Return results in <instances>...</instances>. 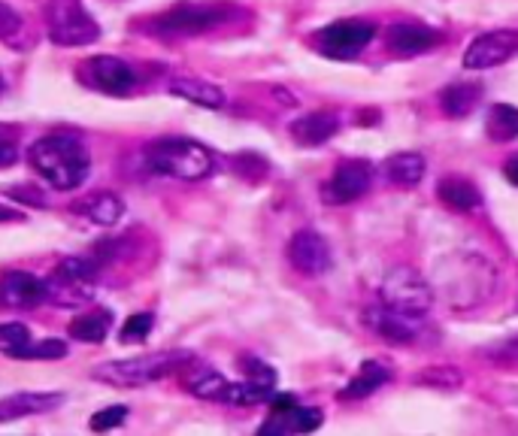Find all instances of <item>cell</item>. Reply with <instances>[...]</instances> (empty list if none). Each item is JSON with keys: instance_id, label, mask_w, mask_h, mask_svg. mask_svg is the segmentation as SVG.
I'll use <instances>...</instances> for the list:
<instances>
[{"instance_id": "cell-24", "label": "cell", "mask_w": 518, "mask_h": 436, "mask_svg": "<svg viewBox=\"0 0 518 436\" xmlns=\"http://www.w3.org/2000/svg\"><path fill=\"white\" fill-rule=\"evenodd\" d=\"M185 388H188L194 397H200V400H219V403H225L231 382H228L222 373H216L213 367H200V364H197V367L188 373Z\"/></svg>"}, {"instance_id": "cell-31", "label": "cell", "mask_w": 518, "mask_h": 436, "mask_svg": "<svg viewBox=\"0 0 518 436\" xmlns=\"http://www.w3.org/2000/svg\"><path fill=\"white\" fill-rule=\"evenodd\" d=\"M28 343H31L28 324H22V321H7V324H0V352H4V355L16 358Z\"/></svg>"}, {"instance_id": "cell-34", "label": "cell", "mask_w": 518, "mask_h": 436, "mask_svg": "<svg viewBox=\"0 0 518 436\" xmlns=\"http://www.w3.org/2000/svg\"><path fill=\"white\" fill-rule=\"evenodd\" d=\"M152 324H155V315L152 312H137L125 321L122 327V340L125 343H134V340H146L152 334Z\"/></svg>"}, {"instance_id": "cell-29", "label": "cell", "mask_w": 518, "mask_h": 436, "mask_svg": "<svg viewBox=\"0 0 518 436\" xmlns=\"http://www.w3.org/2000/svg\"><path fill=\"white\" fill-rule=\"evenodd\" d=\"M55 276L73 282V285H85L91 288L97 282V264L88 261V258H64L58 267H55Z\"/></svg>"}, {"instance_id": "cell-1", "label": "cell", "mask_w": 518, "mask_h": 436, "mask_svg": "<svg viewBox=\"0 0 518 436\" xmlns=\"http://www.w3.org/2000/svg\"><path fill=\"white\" fill-rule=\"evenodd\" d=\"M497 288V270L488 258L476 252H458L437 264L434 270V294L446 300L455 312L479 309L491 300Z\"/></svg>"}, {"instance_id": "cell-11", "label": "cell", "mask_w": 518, "mask_h": 436, "mask_svg": "<svg viewBox=\"0 0 518 436\" xmlns=\"http://www.w3.org/2000/svg\"><path fill=\"white\" fill-rule=\"evenodd\" d=\"M288 258L306 276H322V273H328L334 267L331 246L316 231H297L291 237V243H288Z\"/></svg>"}, {"instance_id": "cell-18", "label": "cell", "mask_w": 518, "mask_h": 436, "mask_svg": "<svg viewBox=\"0 0 518 436\" xmlns=\"http://www.w3.org/2000/svg\"><path fill=\"white\" fill-rule=\"evenodd\" d=\"M167 91L179 100H188L194 106H203V109H222L225 106V91L213 82L206 79H197V76H176L167 82Z\"/></svg>"}, {"instance_id": "cell-14", "label": "cell", "mask_w": 518, "mask_h": 436, "mask_svg": "<svg viewBox=\"0 0 518 436\" xmlns=\"http://www.w3.org/2000/svg\"><path fill=\"white\" fill-rule=\"evenodd\" d=\"M370 324L376 327L379 337H385L391 343H400V346H409V343L419 340L425 318L406 315V312H397V309H388L385 303H379L376 309H370Z\"/></svg>"}, {"instance_id": "cell-27", "label": "cell", "mask_w": 518, "mask_h": 436, "mask_svg": "<svg viewBox=\"0 0 518 436\" xmlns=\"http://www.w3.org/2000/svg\"><path fill=\"white\" fill-rule=\"evenodd\" d=\"M388 382V370L376 361H364L358 376L343 388V400H361V397H370L373 391H379L382 385Z\"/></svg>"}, {"instance_id": "cell-40", "label": "cell", "mask_w": 518, "mask_h": 436, "mask_svg": "<svg viewBox=\"0 0 518 436\" xmlns=\"http://www.w3.org/2000/svg\"><path fill=\"white\" fill-rule=\"evenodd\" d=\"M16 218H19V212H16V209L0 206V222H16Z\"/></svg>"}, {"instance_id": "cell-13", "label": "cell", "mask_w": 518, "mask_h": 436, "mask_svg": "<svg viewBox=\"0 0 518 436\" xmlns=\"http://www.w3.org/2000/svg\"><path fill=\"white\" fill-rule=\"evenodd\" d=\"M373 182V167L361 158H349L343 164H337L331 182L325 185V200L328 203H349L358 200L361 194H367Z\"/></svg>"}, {"instance_id": "cell-26", "label": "cell", "mask_w": 518, "mask_h": 436, "mask_svg": "<svg viewBox=\"0 0 518 436\" xmlns=\"http://www.w3.org/2000/svg\"><path fill=\"white\" fill-rule=\"evenodd\" d=\"M437 194H440V200H443L446 206H452V209H458V212H473V209L482 206L479 188H476L473 182H467V179H443V182L437 185Z\"/></svg>"}, {"instance_id": "cell-22", "label": "cell", "mask_w": 518, "mask_h": 436, "mask_svg": "<svg viewBox=\"0 0 518 436\" xmlns=\"http://www.w3.org/2000/svg\"><path fill=\"white\" fill-rule=\"evenodd\" d=\"M113 327V315L107 309H94V312H85L79 318L70 321V340L76 343H103Z\"/></svg>"}, {"instance_id": "cell-32", "label": "cell", "mask_w": 518, "mask_h": 436, "mask_svg": "<svg viewBox=\"0 0 518 436\" xmlns=\"http://www.w3.org/2000/svg\"><path fill=\"white\" fill-rule=\"evenodd\" d=\"M16 358H22V361H61V358H67V343L64 340H55V337L40 340V343L31 340Z\"/></svg>"}, {"instance_id": "cell-25", "label": "cell", "mask_w": 518, "mask_h": 436, "mask_svg": "<svg viewBox=\"0 0 518 436\" xmlns=\"http://www.w3.org/2000/svg\"><path fill=\"white\" fill-rule=\"evenodd\" d=\"M479 94L482 88L479 85H470V82H458V85H449L443 94H440V106L449 119H464L470 116L476 103H479Z\"/></svg>"}, {"instance_id": "cell-3", "label": "cell", "mask_w": 518, "mask_h": 436, "mask_svg": "<svg viewBox=\"0 0 518 436\" xmlns=\"http://www.w3.org/2000/svg\"><path fill=\"white\" fill-rule=\"evenodd\" d=\"M194 355L185 349H167V352H149V355H137V358H125V361H107L91 370L94 382L113 385V388H143L152 382H161L173 373H179L182 367H191Z\"/></svg>"}, {"instance_id": "cell-17", "label": "cell", "mask_w": 518, "mask_h": 436, "mask_svg": "<svg viewBox=\"0 0 518 436\" xmlns=\"http://www.w3.org/2000/svg\"><path fill=\"white\" fill-rule=\"evenodd\" d=\"M76 215H82L85 222L91 225H100V228H113L125 218V200L113 191H97V194H88L82 197L76 206H73Z\"/></svg>"}, {"instance_id": "cell-35", "label": "cell", "mask_w": 518, "mask_h": 436, "mask_svg": "<svg viewBox=\"0 0 518 436\" xmlns=\"http://www.w3.org/2000/svg\"><path fill=\"white\" fill-rule=\"evenodd\" d=\"M243 373H246L249 382H255V385H261V388H267V391L276 388V370L267 367V364L258 361V358H243Z\"/></svg>"}, {"instance_id": "cell-33", "label": "cell", "mask_w": 518, "mask_h": 436, "mask_svg": "<svg viewBox=\"0 0 518 436\" xmlns=\"http://www.w3.org/2000/svg\"><path fill=\"white\" fill-rule=\"evenodd\" d=\"M270 397H273V391H267V388H261V385L246 379V382H231L225 403H231V406H258V403H264Z\"/></svg>"}, {"instance_id": "cell-39", "label": "cell", "mask_w": 518, "mask_h": 436, "mask_svg": "<svg viewBox=\"0 0 518 436\" xmlns=\"http://www.w3.org/2000/svg\"><path fill=\"white\" fill-rule=\"evenodd\" d=\"M503 176H506L512 185H518V155H512V158L503 164Z\"/></svg>"}, {"instance_id": "cell-15", "label": "cell", "mask_w": 518, "mask_h": 436, "mask_svg": "<svg viewBox=\"0 0 518 436\" xmlns=\"http://www.w3.org/2000/svg\"><path fill=\"white\" fill-rule=\"evenodd\" d=\"M64 400L67 397L61 391H16L0 400V424L31 418V415H46V412L64 406Z\"/></svg>"}, {"instance_id": "cell-5", "label": "cell", "mask_w": 518, "mask_h": 436, "mask_svg": "<svg viewBox=\"0 0 518 436\" xmlns=\"http://www.w3.org/2000/svg\"><path fill=\"white\" fill-rule=\"evenodd\" d=\"M43 16H46V34L55 46L82 49L100 40V25L79 0H49Z\"/></svg>"}, {"instance_id": "cell-38", "label": "cell", "mask_w": 518, "mask_h": 436, "mask_svg": "<svg viewBox=\"0 0 518 436\" xmlns=\"http://www.w3.org/2000/svg\"><path fill=\"white\" fill-rule=\"evenodd\" d=\"M7 194H10L13 200H19V203H31V206H46L43 194H40V191H34V188H28V185H13V188H7Z\"/></svg>"}, {"instance_id": "cell-8", "label": "cell", "mask_w": 518, "mask_h": 436, "mask_svg": "<svg viewBox=\"0 0 518 436\" xmlns=\"http://www.w3.org/2000/svg\"><path fill=\"white\" fill-rule=\"evenodd\" d=\"M79 79L100 91V94H110V97H128L134 88H137V70L125 61V58H116V55H94V58H85L79 64Z\"/></svg>"}, {"instance_id": "cell-9", "label": "cell", "mask_w": 518, "mask_h": 436, "mask_svg": "<svg viewBox=\"0 0 518 436\" xmlns=\"http://www.w3.org/2000/svg\"><path fill=\"white\" fill-rule=\"evenodd\" d=\"M518 55V31L512 28H500V31H488L479 34L467 52H464V67L467 70H491L500 67L506 61H512Z\"/></svg>"}, {"instance_id": "cell-28", "label": "cell", "mask_w": 518, "mask_h": 436, "mask_svg": "<svg viewBox=\"0 0 518 436\" xmlns=\"http://www.w3.org/2000/svg\"><path fill=\"white\" fill-rule=\"evenodd\" d=\"M488 137L497 143H509L518 137V106L497 103L488 113Z\"/></svg>"}, {"instance_id": "cell-2", "label": "cell", "mask_w": 518, "mask_h": 436, "mask_svg": "<svg viewBox=\"0 0 518 436\" xmlns=\"http://www.w3.org/2000/svg\"><path fill=\"white\" fill-rule=\"evenodd\" d=\"M28 164L55 191H76L85 185V179L91 173V155H88L85 143L73 134L40 137L28 149Z\"/></svg>"}, {"instance_id": "cell-41", "label": "cell", "mask_w": 518, "mask_h": 436, "mask_svg": "<svg viewBox=\"0 0 518 436\" xmlns=\"http://www.w3.org/2000/svg\"><path fill=\"white\" fill-rule=\"evenodd\" d=\"M0 91H4V82H0Z\"/></svg>"}, {"instance_id": "cell-37", "label": "cell", "mask_w": 518, "mask_h": 436, "mask_svg": "<svg viewBox=\"0 0 518 436\" xmlns=\"http://www.w3.org/2000/svg\"><path fill=\"white\" fill-rule=\"evenodd\" d=\"M19 140L13 128H0V170H7L19 161Z\"/></svg>"}, {"instance_id": "cell-12", "label": "cell", "mask_w": 518, "mask_h": 436, "mask_svg": "<svg viewBox=\"0 0 518 436\" xmlns=\"http://www.w3.org/2000/svg\"><path fill=\"white\" fill-rule=\"evenodd\" d=\"M43 303H49L46 279L22 270L0 276V306L4 309H37Z\"/></svg>"}, {"instance_id": "cell-4", "label": "cell", "mask_w": 518, "mask_h": 436, "mask_svg": "<svg viewBox=\"0 0 518 436\" xmlns=\"http://www.w3.org/2000/svg\"><path fill=\"white\" fill-rule=\"evenodd\" d=\"M146 161L155 173L170 176V179H182V182H200L206 176H213L216 170V158L197 140L188 137H164L155 140L146 152Z\"/></svg>"}, {"instance_id": "cell-20", "label": "cell", "mask_w": 518, "mask_h": 436, "mask_svg": "<svg viewBox=\"0 0 518 436\" xmlns=\"http://www.w3.org/2000/svg\"><path fill=\"white\" fill-rule=\"evenodd\" d=\"M0 43L10 46L13 52H28L37 43L28 28V19L16 13L10 4H4V0H0Z\"/></svg>"}, {"instance_id": "cell-6", "label": "cell", "mask_w": 518, "mask_h": 436, "mask_svg": "<svg viewBox=\"0 0 518 436\" xmlns=\"http://www.w3.org/2000/svg\"><path fill=\"white\" fill-rule=\"evenodd\" d=\"M228 22V10L219 4H179L161 16H155L146 31L161 40H179V37H200L206 31Z\"/></svg>"}, {"instance_id": "cell-36", "label": "cell", "mask_w": 518, "mask_h": 436, "mask_svg": "<svg viewBox=\"0 0 518 436\" xmlns=\"http://www.w3.org/2000/svg\"><path fill=\"white\" fill-rule=\"evenodd\" d=\"M128 406H107V409H100L97 415H91V421H88V427L91 430H110V427H119L125 418H128Z\"/></svg>"}, {"instance_id": "cell-16", "label": "cell", "mask_w": 518, "mask_h": 436, "mask_svg": "<svg viewBox=\"0 0 518 436\" xmlns=\"http://www.w3.org/2000/svg\"><path fill=\"white\" fill-rule=\"evenodd\" d=\"M322 409H313V406H288V409H273L270 421L261 424L258 433L264 436H285V433H313L319 424H322Z\"/></svg>"}, {"instance_id": "cell-30", "label": "cell", "mask_w": 518, "mask_h": 436, "mask_svg": "<svg viewBox=\"0 0 518 436\" xmlns=\"http://www.w3.org/2000/svg\"><path fill=\"white\" fill-rule=\"evenodd\" d=\"M416 382H419V385L440 388V391H455V388H461L464 376H461V370L452 367V364H437V367H428L425 373H419Z\"/></svg>"}, {"instance_id": "cell-19", "label": "cell", "mask_w": 518, "mask_h": 436, "mask_svg": "<svg viewBox=\"0 0 518 436\" xmlns=\"http://www.w3.org/2000/svg\"><path fill=\"white\" fill-rule=\"evenodd\" d=\"M340 131V119L334 113H328V109H319V113H309L303 119H297L291 125V137L300 143V146H322L328 143L334 134Z\"/></svg>"}, {"instance_id": "cell-23", "label": "cell", "mask_w": 518, "mask_h": 436, "mask_svg": "<svg viewBox=\"0 0 518 436\" xmlns=\"http://www.w3.org/2000/svg\"><path fill=\"white\" fill-rule=\"evenodd\" d=\"M385 176L391 179V182H397V185H416V182H422V176H425V170H428V161H425V155H419V152H397V155H391V158H385Z\"/></svg>"}, {"instance_id": "cell-21", "label": "cell", "mask_w": 518, "mask_h": 436, "mask_svg": "<svg viewBox=\"0 0 518 436\" xmlns=\"http://www.w3.org/2000/svg\"><path fill=\"white\" fill-rule=\"evenodd\" d=\"M440 43V34L425 25H394L391 28V49L400 55H419Z\"/></svg>"}, {"instance_id": "cell-10", "label": "cell", "mask_w": 518, "mask_h": 436, "mask_svg": "<svg viewBox=\"0 0 518 436\" xmlns=\"http://www.w3.org/2000/svg\"><path fill=\"white\" fill-rule=\"evenodd\" d=\"M376 37V25L364 19H340L322 31V52L328 58H355Z\"/></svg>"}, {"instance_id": "cell-7", "label": "cell", "mask_w": 518, "mask_h": 436, "mask_svg": "<svg viewBox=\"0 0 518 436\" xmlns=\"http://www.w3.org/2000/svg\"><path fill=\"white\" fill-rule=\"evenodd\" d=\"M379 297L388 309H397V312H406V315H419V318H425L431 312L434 300H437L434 285L412 267L388 270V276L382 279Z\"/></svg>"}]
</instances>
